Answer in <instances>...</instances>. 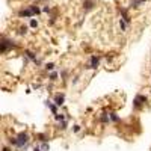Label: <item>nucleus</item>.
Returning <instances> with one entry per match:
<instances>
[{
	"mask_svg": "<svg viewBox=\"0 0 151 151\" xmlns=\"http://www.w3.org/2000/svg\"><path fill=\"white\" fill-rule=\"evenodd\" d=\"M30 26H32V27H36V26H38V21H36V20H30Z\"/></svg>",
	"mask_w": 151,
	"mask_h": 151,
	"instance_id": "obj_17",
	"label": "nucleus"
},
{
	"mask_svg": "<svg viewBox=\"0 0 151 151\" xmlns=\"http://www.w3.org/2000/svg\"><path fill=\"white\" fill-rule=\"evenodd\" d=\"M64 101H65V95H64V94H56V97H55V104H56V106H62V104H64Z\"/></svg>",
	"mask_w": 151,
	"mask_h": 151,
	"instance_id": "obj_6",
	"label": "nucleus"
},
{
	"mask_svg": "<svg viewBox=\"0 0 151 151\" xmlns=\"http://www.w3.org/2000/svg\"><path fill=\"white\" fill-rule=\"evenodd\" d=\"M24 55L27 56V58H29V59H30L32 62H35V64H36V65H39V64H41V62H39V60L36 59V56H35V55H33L32 51H29V50H26V51H24Z\"/></svg>",
	"mask_w": 151,
	"mask_h": 151,
	"instance_id": "obj_7",
	"label": "nucleus"
},
{
	"mask_svg": "<svg viewBox=\"0 0 151 151\" xmlns=\"http://www.w3.org/2000/svg\"><path fill=\"white\" fill-rule=\"evenodd\" d=\"M83 8H85V11H91L94 8V0H86L83 3Z\"/></svg>",
	"mask_w": 151,
	"mask_h": 151,
	"instance_id": "obj_9",
	"label": "nucleus"
},
{
	"mask_svg": "<svg viewBox=\"0 0 151 151\" xmlns=\"http://www.w3.org/2000/svg\"><path fill=\"white\" fill-rule=\"evenodd\" d=\"M147 101H148L147 95L138 94V95H136V98H135V101H133V107H135V109H142V106H144Z\"/></svg>",
	"mask_w": 151,
	"mask_h": 151,
	"instance_id": "obj_2",
	"label": "nucleus"
},
{
	"mask_svg": "<svg viewBox=\"0 0 151 151\" xmlns=\"http://www.w3.org/2000/svg\"><path fill=\"white\" fill-rule=\"evenodd\" d=\"M98 65H100V59L97 58V56H92V58H91V64L88 65L86 68H92V70H97V68H98Z\"/></svg>",
	"mask_w": 151,
	"mask_h": 151,
	"instance_id": "obj_5",
	"label": "nucleus"
},
{
	"mask_svg": "<svg viewBox=\"0 0 151 151\" xmlns=\"http://www.w3.org/2000/svg\"><path fill=\"white\" fill-rule=\"evenodd\" d=\"M46 104H47V107L53 112V115H58V107H56V104H53V103H51V101H48V100L46 101Z\"/></svg>",
	"mask_w": 151,
	"mask_h": 151,
	"instance_id": "obj_8",
	"label": "nucleus"
},
{
	"mask_svg": "<svg viewBox=\"0 0 151 151\" xmlns=\"http://www.w3.org/2000/svg\"><path fill=\"white\" fill-rule=\"evenodd\" d=\"M140 3H142L140 0H133V2H131V6H133V8H138Z\"/></svg>",
	"mask_w": 151,
	"mask_h": 151,
	"instance_id": "obj_16",
	"label": "nucleus"
},
{
	"mask_svg": "<svg viewBox=\"0 0 151 151\" xmlns=\"http://www.w3.org/2000/svg\"><path fill=\"white\" fill-rule=\"evenodd\" d=\"M48 79H50V80H53V82H55L56 80V79H58V73H56V71H53V73L48 76Z\"/></svg>",
	"mask_w": 151,
	"mask_h": 151,
	"instance_id": "obj_13",
	"label": "nucleus"
},
{
	"mask_svg": "<svg viewBox=\"0 0 151 151\" xmlns=\"http://www.w3.org/2000/svg\"><path fill=\"white\" fill-rule=\"evenodd\" d=\"M39 12H41V9H39L38 6H29L27 9L20 11L18 15H20V17H33V15H36V14H39Z\"/></svg>",
	"mask_w": 151,
	"mask_h": 151,
	"instance_id": "obj_1",
	"label": "nucleus"
},
{
	"mask_svg": "<svg viewBox=\"0 0 151 151\" xmlns=\"http://www.w3.org/2000/svg\"><path fill=\"white\" fill-rule=\"evenodd\" d=\"M109 118H110V121H113V122H118L119 121V116H118V115L116 113H109Z\"/></svg>",
	"mask_w": 151,
	"mask_h": 151,
	"instance_id": "obj_10",
	"label": "nucleus"
},
{
	"mask_svg": "<svg viewBox=\"0 0 151 151\" xmlns=\"http://www.w3.org/2000/svg\"><path fill=\"white\" fill-rule=\"evenodd\" d=\"M67 124H68L67 121H60V124H59V128H60V130H65V128H67Z\"/></svg>",
	"mask_w": 151,
	"mask_h": 151,
	"instance_id": "obj_15",
	"label": "nucleus"
},
{
	"mask_svg": "<svg viewBox=\"0 0 151 151\" xmlns=\"http://www.w3.org/2000/svg\"><path fill=\"white\" fill-rule=\"evenodd\" d=\"M55 119L56 121H65V115H62V113H58V115H55Z\"/></svg>",
	"mask_w": 151,
	"mask_h": 151,
	"instance_id": "obj_11",
	"label": "nucleus"
},
{
	"mask_svg": "<svg viewBox=\"0 0 151 151\" xmlns=\"http://www.w3.org/2000/svg\"><path fill=\"white\" fill-rule=\"evenodd\" d=\"M11 47H15V44L12 41H8L6 38H3L2 39V53H6L8 48H11Z\"/></svg>",
	"mask_w": 151,
	"mask_h": 151,
	"instance_id": "obj_4",
	"label": "nucleus"
},
{
	"mask_svg": "<svg viewBox=\"0 0 151 151\" xmlns=\"http://www.w3.org/2000/svg\"><path fill=\"white\" fill-rule=\"evenodd\" d=\"M80 128H82L80 126H74V128H73V130H74V133H79V131H80Z\"/></svg>",
	"mask_w": 151,
	"mask_h": 151,
	"instance_id": "obj_18",
	"label": "nucleus"
},
{
	"mask_svg": "<svg viewBox=\"0 0 151 151\" xmlns=\"http://www.w3.org/2000/svg\"><path fill=\"white\" fill-rule=\"evenodd\" d=\"M42 11H44V12H50V6H46V8H44Z\"/></svg>",
	"mask_w": 151,
	"mask_h": 151,
	"instance_id": "obj_19",
	"label": "nucleus"
},
{
	"mask_svg": "<svg viewBox=\"0 0 151 151\" xmlns=\"http://www.w3.org/2000/svg\"><path fill=\"white\" fill-rule=\"evenodd\" d=\"M33 151H42V150H41V147H35V148H33Z\"/></svg>",
	"mask_w": 151,
	"mask_h": 151,
	"instance_id": "obj_20",
	"label": "nucleus"
},
{
	"mask_svg": "<svg viewBox=\"0 0 151 151\" xmlns=\"http://www.w3.org/2000/svg\"><path fill=\"white\" fill-rule=\"evenodd\" d=\"M46 70L48 71H51V70H55V64H53V62H48V64H46Z\"/></svg>",
	"mask_w": 151,
	"mask_h": 151,
	"instance_id": "obj_14",
	"label": "nucleus"
},
{
	"mask_svg": "<svg viewBox=\"0 0 151 151\" xmlns=\"http://www.w3.org/2000/svg\"><path fill=\"white\" fill-rule=\"evenodd\" d=\"M15 138H17V140H18V148H23V147L27 145V142H29V135H27L26 131L18 133Z\"/></svg>",
	"mask_w": 151,
	"mask_h": 151,
	"instance_id": "obj_3",
	"label": "nucleus"
},
{
	"mask_svg": "<svg viewBox=\"0 0 151 151\" xmlns=\"http://www.w3.org/2000/svg\"><path fill=\"white\" fill-rule=\"evenodd\" d=\"M119 26H121V30H126V29H127V23H126V21H124L122 18L119 20Z\"/></svg>",
	"mask_w": 151,
	"mask_h": 151,
	"instance_id": "obj_12",
	"label": "nucleus"
},
{
	"mask_svg": "<svg viewBox=\"0 0 151 151\" xmlns=\"http://www.w3.org/2000/svg\"><path fill=\"white\" fill-rule=\"evenodd\" d=\"M140 2H145V0H140Z\"/></svg>",
	"mask_w": 151,
	"mask_h": 151,
	"instance_id": "obj_22",
	"label": "nucleus"
},
{
	"mask_svg": "<svg viewBox=\"0 0 151 151\" xmlns=\"http://www.w3.org/2000/svg\"><path fill=\"white\" fill-rule=\"evenodd\" d=\"M3 151H9V148H3Z\"/></svg>",
	"mask_w": 151,
	"mask_h": 151,
	"instance_id": "obj_21",
	"label": "nucleus"
}]
</instances>
